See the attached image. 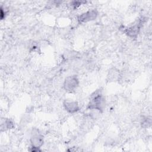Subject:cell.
<instances>
[{
	"instance_id": "4",
	"label": "cell",
	"mask_w": 152,
	"mask_h": 152,
	"mask_svg": "<svg viewBox=\"0 0 152 152\" xmlns=\"http://www.w3.org/2000/svg\"><path fill=\"white\" fill-rule=\"evenodd\" d=\"M97 15L98 12L96 10H89L88 11L80 14L77 17V20L80 24L86 23L95 20L97 18Z\"/></svg>"
},
{
	"instance_id": "1",
	"label": "cell",
	"mask_w": 152,
	"mask_h": 152,
	"mask_svg": "<svg viewBox=\"0 0 152 152\" xmlns=\"http://www.w3.org/2000/svg\"><path fill=\"white\" fill-rule=\"evenodd\" d=\"M105 104V97L101 91L96 90L90 96V99L87 108L89 110H94L102 113L104 109Z\"/></svg>"
},
{
	"instance_id": "5",
	"label": "cell",
	"mask_w": 152,
	"mask_h": 152,
	"mask_svg": "<svg viewBox=\"0 0 152 152\" xmlns=\"http://www.w3.org/2000/svg\"><path fill=\"white\" fill-rule=\"evenodd\" d=\"M30 141L32 147L39 148L43 144V136L39 132L38 129H34L31 132Z\"/></svg>"
},
{
	"instance_id": "9",
	"label": "cell",
	"mask_w": 152,
	"mask_h": 152,
	"mask_svg": "<svg viewBox=\"0 0 152 152\" xmlns=\"http://www.w3.org/2000/svg\"><path fill=\"white\" fill-rule=\"evenodd\" d=\"M109 79L110 80H116L119 76V72H118V71H116V69H112V71H110L109 72Z\"/></svg>"
},
{
	"instance_id": "3",
	"label": "cell",
	"mask_w": 152,
	"mask_h": 152,
	"mask_svg": "<svg viewBox=\"0 0 152 152\" xmlns=\"http://www.w3.org/2000/svg\"><path fill=\"white\" fill-rule=\"evenodd\" d=\"M143 23L144 19H139L138 21L132 26L126 28H124V32H125V34L131 38H137Z\"/></svg>"
},
{
	"instance_id": "6",
	"label": "cell",
	"mask_w": 152,
	"mask_h": 152,
	"mask_svg": "<svg viewBox=\"0 0 152 152\" xmlns=\"http://www.w3.org/2000/svg\"><path fill=\"white\" fill-rule=\"evenodd\" d=\"M63 106L66 111L69 113H74L79 110V105L76 101L65 100L63 103Z\"/></svg>"
},
{
	"instance_id": "2",
	"label": "cell",
	"mask_w": 152,
	"mask_h": 152,
	"mask_svg": "<svg viewBox=\"0 0 152 152\" xmlns=\"http://www.w3.org/2000/svg\"><path fill=\"white\" fill-rule=\"evenodd\" d=\"M80 84V81L77 75H69L65 78L63 84L64 90L68 93L74 92Z\"/></svg>"
},
{
	"instance_id": "10",
	"label": "cell",
	"mask_w": 152,
	"mask_h": 152,
	"mask_svg": "<svg viewBox=\"0 0 152 152\" xmlns=\"http://www.w3.org/2000/svg\"><path fill=\"white\" fill-rule=\"evenodd\" d=\"M86 1H72L71 2V7L73 8V9H75L77 8L78 7H80L81 5L86 4Z\"/></svg>"
},
{
	"instance_id": "8",
	"label": "cell",
	"mask_w": 152,
	"mask_h": 152,
	"mask_svg": "<svg viewBox=\"0 0 152 152\" xmlns=\"http://www.w3.org/2000/svg\"><path fill=\"white\" fill-rule=\"evenodd\" d=\"M151 124V119L150 118H148V117L142 119V121L141 122L142 127H144V128H148L150 126Z\"/></svg>"
},
{
	"instance_id": "7",
	"label": "cell",
	"mask_w": 152,
	"mask_h": 152,
	"mask_svg": "<svg viewBox=\"0 0 152 152\" xmlns=\"http://www.w3.org/2000/svg\"><path fill=\"white\" fill-rule=\"evenodd\" d=\"M14 126V123L10 119H5L3 122L2 121L1 122V129H2L3 128H4V130L10 129L13 128Z\"/></svg>"
}]
</instances>
